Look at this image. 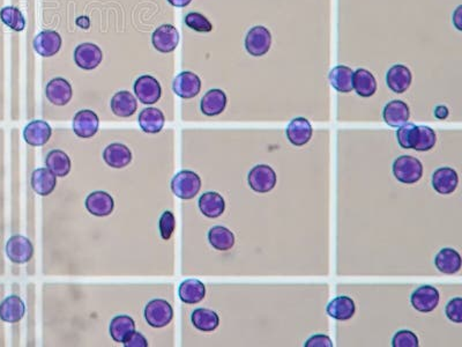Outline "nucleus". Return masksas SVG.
I'll list each match as a JSON object with an SVG mask.
<instances>
[{"label": "nucleus", "instance_id": "obj_31", "mask_svg": "<svg viewBox=\"0 0 462 347\" xmlns=\"http://www.w3.org/2000/svg\"><path fill=\"white\" fill-rule=\"evenodd\" d=\"M135 331V319L128 315H118L112 319L109 332L116 343L124 344Z\"/></svg>", "mask_w": 462, "mask_h": 347}, {"label": "nucleus", "instance_id": "obj_20", "mask_svg": "<svg viewBox=\"0 0 462 347\" xmlns=\"http://www.w3.org/2000/svg\"><path fill=\"white\" fill-rule=\"evenodd\" d=\"M411 69L407 66L397 64L391 67L386 73V83L393 93L404 94L411 87Z\"/></svg>", "mask_w": 462, "mask_h": 347}, {"label": "nucleus", "instance_id": "obj_15", "mask_svg": "<svg viewBox=\"0 0 462 347\" xmlns=\"http://www.w3.org/2000/svg\"><path fill=\"white\" fill-rule=\"evenodd\" d=\"M85 206L90 214L103 218L110 215L114 211V201L111 194L105 191H95L86 198Z\"/></svg>", "mask_w": 462, "mask_h": 347}, {"label": "nucleus", "instance_id": "obj_23", "mask_svg": "<svg viewBox=\"0 0 462 347\" xmlns=\"http://www.w3.org/2000/svg\"><path fill=\"white\" fill-rule=\"evenodd\" d=\"M111 111L117 117L128 118L135 114L138 103L133 94L128 90H121L114 94L110 102Z\"/></svg>", "mask_w": 462, "mask_h": 347}, {"label": "nucleus", "instance_id": "obj_7", "mask_svg": "<svg viewBox=\"0 0 462 347\" xmlns=\"http://www.w3.org/2000/svg\"><path fill=\"white\" fill-rule=\"evenodd\" d=\"M6 255L13 263H28L34 255V246L26 236L13 235L7 241Z\"/></svg>", "mask_w": 462, "mask_h": 347}, {"label": "nucleus", "instance_id": "obj_47", "mask_svg": "<svg viewBox=\"0 0 462 347\" xmlns=\"http://www.w3.org/2000/svg\"><path fill=\"white\" fill-rule=\"evenodd\" d=\"M462 6L460 5L458 8H456V12L453 13V24H454V26H456V29L458 31H462V24H461V21H462Z\"/></svg>", "mask_w": 462, "mask_h": 347}, {"label": "nucleus", "instance_id": "obj_42", "mask_svg": "<svg viewBox=\"0 0 462 347\" xmlns=\"http://www.w3.org/2000/svg\"><path fill=\"white\" fill-rule=\"evenodd\" d=\"M392 346L393 347H418V338L413 331L409 330H400L394 335L392 339Z\"/></svg>", "mask_w": 462, "mask_h": 347}, {"label": "nucleus", "instance_id": "obj_18", "mask_svg": "<svg viewBox=\"0 0 462 347\" xmlns=\"http://www.w3.org/2000/svg\"><path fill=\"white\" fill-rule=\"evenodd\" d=\"M459 176L453 168L442 167L432 174V187L439 194H451L456 190Z\"/></svg>", "mask_w": 462, "mask_h": 347}, {"label": "nucleus", "instance_id": "obj_12", "mask_svg": "<svg viewBox=\"0 0 462 347\" xmlns=\"http://www.w3.org/2000/svg\"><path fill=\"white\" fill-rule=\"evenodd\" d=\"M103 59V53L100 46L94 43H83L74 50V62L80 69L90 71L96 69Z\"/></svg>", "mask_w": 462, "mask_h": 347}, {"label": "nucleus", "instance_id": "obj_4", "mask_svg": "<svg viewBox=\"0 0 462 347\" xmlns=\"http://www.w3.org/2000/svg\"><path fill=\"white\" fill-rule=\"evenodd\" d=\"M248 185L258 194H267L275 187L277 182L275 170L267 164L253 167L248 175Z\"/></svg>", "mask_w": 462, "mask_h": 347}, {"label": "nucleus", "instance_id": "obj_40", "mask_svg": "<svg viewBox=\"0 0 462 347\" xmlns=\"http://www.w3.org/2000/svg\"><path fill=\"white\" fill-rule=\"evenodd\" d=\"M184 21H185L187 27L198 31V33H209V31H213L211 21L208 20L207 17L203 15V14L198 13V12H191V13L187 14Z\"/></svg>", "mask_w": 462, "mask_h": 347}, {"label": "nucleus", "instance_id": "obj_5", "mask_svg": "<svg viewBox=\"0 0 462 347\" xmlns=\"http://www.w3.org/2000/svg\"><path fill=\"white\" fill-rule=\"evenodd\" d=\"M272 45L271 31L264 26L251 28L245 37V49L253 57H262L269 51Z\"/></svg>", "mask_w": 462, "mask_h": 347}, {"label": "nucleus", "instance_id": "obj_28", "mask_svg": "<svg viewBox=\"0 0 462 347\" xmlns=\"http://www.w3.org/2000/svg\"><path fill=\"white\" fill-rule=\"evenodd\" d=\"M57 185V176L48 168H38L31 174V187L36 194L46 197L55 191Z\"/></svg>", "mask_w": 462, "mask_h": 347}, {"label": "nucleus", "instance_id": "obj_14", "mask_svg": "<svg viewBox=\"0 0 462 347\" xmlns=\"http://www.w3.org/2000/svg\"><path fill=\"white\" fill-rule=\"evenodd\" d=\"M45 95L52 104L62 107L72 100V86L64 78H55L46 85Z\"/></svg>", "mask_w": 462, "mask_h": 347}, {"label": "nucleus", "instance_id": "obj_35", "mask_svg": "<svg viewBox=\"0 0 462 347\" xmlns=\"http://www.w3.org/2000/svg\"><path fill=\"white\" fill-rule=\"evenodd\" d=\"M191 321L194 328L203 332H212L220 325V317L218 314L207 308H198L192 312Z\"/></svg>", "mask_w": 462, "mask_h": 347}, {"label": "nucleus", "instance_id": "obj_45", "mask_svg": "<svg viewBox=\"0 0 462 347\" xmlns=\"http://www.w3.org/2000/svg\"><path fill=\"white\" fill-rule=\"evenodd\" d=\"M125 347H147L148 346V341L146 339L145 336H142V333L135 332L132 333L130 338H128L124 343Z\"/></svg>", "mask_w": 462, "mask_h": 347}, {"label": "nucleus", "instance_id": "obj_30", "mask_svg": "<svg viewBox=\"0 0 462 347\" xmlns=\"http://www.w3.org/2000/svg\"><path fill=\"white\" fill-rule=\"evenodd\" d=\"M435 265L442 273H458L461 270V256L452 248H443L436 255Z\"/></svg>", "mask_w": 462, "mask_h": 347}, {"label": "nucleus", "instance_id": "obj_46", "mask_svg": "<svg viewBox=\"0 0 462 347\" xmlns=\"http://www.w3.org/2000/svg\"><path fill=\"white\" fill-rule=\"evenodd\" d=\"M434 114H435L436 118H438V119H442L443 121V119H446V118L449 117L450 111L445 105H438V107H436Z\"/></svg>", "mask_w": 462, "mask_h": 347}, {"label": "nucleus", "instance_id": "obj_44", "mask_svg": "<svg viewBox=\"0 0 462 347\" xmlns=\"http://www.w3.org/2000/svg\"><path fill=\"white\" fill-rule=\"evenodd\" d=\"M304 347H333L331 338L326 335H314L304 343Z\"/></svg>", "mask_w": 462, "mask_h": 347}, {"label": "nucleus", "instance_id": "obj_29", "mask_svg": "<svg viewBox=\"0 0 462 347\" xmlns=\"http://www.w3.org/2000/svg\"><path fill=\"white\" fill-rule=\"evenodd\" d=\"M178 295L184 303L197 305L206 296V287L203 281L198 279H187L180 285Z\"/></svg>", "mask_w": 462, "mask_h": 347}, {"label": "nucleus", "instance_id": "obj_16", "mask_svg": "<svg viewBox=\"0 0 462 347\" xmlns=\"http://www.w3.org/2000/svg\"><path fill=\"white\" fill-rule=\"evenodd\" d=\"M33 44L38 55L48 58L58 53L62 48V36L55 31H42L35 37Z\"/></svg>", "mask_w": 462, "mask_h": 347}, {"label": "nucleus", "instance_id": "obj_38", "mask_svg": "<svg viewBox=\"0 0 462 347\" xmlns=\"http://www.w3.org/2000/svg\"><path fill=\"white\" fill-rule=\"evenodd\" d=\"M0 19L12 31H22L26 27L24 14L17 7L6 6L0 10Z\"/></svg>", "mask_w": 462, "mask_h": 347}, {"label": "nucleus", "instance_id": "obj_3", "mask_svg": "<svg viewBox=\"0 0 462 347\" xmlns=\"http://www.w3.org/2000/svg\"><path fill=\"white\" fill-rule=\"evenodd\" d=\"M146 322L156 329H161L171 323L173 319V305L163 298H155L147 303L144 312Z\"/></svg>", "mask_w": 462, "mask_h": 347}, {"label": "nucleus", "instance_id": "obj_27", "mask_svg": "<svg viewBox=\"0 0 462 347\" xmlns=\"http://www.w3.org/2000/svg\"><path fill=\"white\" fill-rule=\"evenodd\" d=\"M199 208H200L201 213L209 219H216L221 217L225 213V201L222 197L221 194L215 192V191H209V192H205L200 198H199Z\"/></svg>", "mask_w": 462, "mask_h": 347}, {"label": "nucleus", "instance_id": "obj_33", "mask_svg": "<svg viewBox=\"0 0 462 347\" xmlns=\"http://www.w3.org/2000/svg\"><path fill=\"white\" fill-rule=\"evenodd\" d=\"M352 87L359 96L371 97L377 92V80L368 69H359L354 72Z\"/></svg>", "mask_w": 462, "mask_h": 347}, {"label": "nucleus", "instance_id": "obj_6", "mask_svg": "<svg viewBox=\"0 0 462 347\" xmlns=\"http://www.w3.org/2000/svg\"><path fill=\"white\" fill-rule=\"evenodd\" d=\"M135 96L142 104H154L161 99L162 88L157 79L152 76H139L135 80Z\"/></svg>", "mask_w": 462, "mask_h": 347}, {"label": "nucleus", "instance_id": "obj_2", "mask_svg": "<svg viewBox=\"0 0 462 347\" xmlns=\"http://www.w3.org/2000/svg\"><path fill=\"white\" fill-rule=\"evenodd\" d=\"M393 175L401 183H418L423 176V164L414 156H399L393 162Z\"/></svg>", "mask_w": 462, "mask_h": 347}, {"label": "nucleus", "instance_id": "obj_37", "mask_svg": "<svg viewBox=\"0 0 462 347\" xmlns=\"http://www.w3.org/2000/svg\"><path fill=\"white\" fill-rule=\"evenodd\" d=\"M418 135H420L418 125L407 123L397 130V142L404 149H414L418 142Z\"/></svg>", "mask_w": 462, "mask_h": 347}, {"label": "nucleus", "instance_id": "obj_48", "mask_svg": "<svg viewBox=\"0 0 462 347\" xmlns=\"http://www.w3.org/2000/svg\"><path fill=\"white\" fill-rule=\"evenodd\" d=\"M76 24L83 29H88L90 27V20L87 17H80L76 19Z\"/></svg>", "mask_w": 462, "mask_h": 347}, {"label": "nucleus", "instance_id": "obj_21", "mask_svg": "<svg viewBox=\"0 0 462 347\" xmlns=\"http://www.w3.org/2000/svg\"><path fill=\"white\" fill-rule=\"evenodd\" d=\"M103 160L111 168L121 169L131 163V149L124 144L114 142L104 149Z\"/></svg>", "mask_w": 462, "mask_h": 347}, {"label": "nucleus", "instance_id": "obj_8", "mask_svg": "<svg viewBox=\"0 0 462 347\" xmlns=\"http://www.w3.org/2000/svg\"><path fill=\"white\" fill-rule=\"evenodd\" d=\"M73 131L83 139L92 138L100 128V118L93 110L85 109L76 112L73 118Z\"/></svg>", "mask_w": 462, "mask_h": 347}, {"label": "nucleus", "instance_id": "obj_24", "mask_svg": "<svg viewBox=\"0 0 462 347\" xmlns=\"http://www.w3.org/2000/svg\"><path fill=\"white\" fill-rule=\"evenodd\" d=\"M26 305L17 295H10L0 303V319L6 323H17L24 319Z\"/></svg>", "mask_w": 462, "mask_h": 347}, {"label": "nucleus", "instance_id": "obj_11", "mask_svg": "<svg viewBox=\"0 0 462 347\" xmlns=\"http://www.w3.org/2000/svg\"><path fill=\"white\" fill-rule=\"evenodd\" d=\"M173 90L176 95L182 99H185V100L194 99L200 93V78L196 73L190 72V71L180 72L173 80Z\"/></svg>", "mask_w": 462, "mask_h": 347}, {"label": "nucleus", "instance_id": "obj_10", "mask_svg": "<svg viewBox=\"0 0 462 347\" xmlns=\"http://www.w3.org/2000/svg\"><path fill=\"white\" fill-rule=\"evenodd\" d=\"M152 43L157 51L170 53L180 43V33L173 24H162L153 33Z\"/></svg>", "mask_w": 462, "mask_h": 347}, {"label": "nucleus", "instance_id": "obj_36", "mask_svg": "<svg viewBox=\"0 0 462 347\" xmlns=\"http://www.w3.org/2000/svg\"><path fill=\"white\" fill-rule=\"evenodd\" d=\"M208 241L215 250L227 251L234 246V232L225 226H214L208 232Z\"/></svg>", "mask_w": 462, "mask_h": 347}, {"label": "nucleus", "instance_id": "obj_39", "mask_svg": "<svg viewBox=\"0 0 462 347\" xmlns=\"http://www.w3.org/2000/svg\"><path fill=\"white\" fill-rule=\"evenodd\" d=\"M418 128H420V135H418V142L414 149L418 152H428L435 147L436 142H437L435 130H432L429 126H425V125H418Z\"/></svg>", "mask_w": 462, "mask_h": 347}, {"label": "nucleus", "instance_id": "obj_32", "mask_svg": "<svg viewBox=\"0 0 462 347\" xmlns=\"http://www.w3.org/2000/svg\"><path fill=\"white\" fill-rule=\"evenodd\" d=\"M352 76L354 71L350 67L345 65L335 66L328 74V79L331 83L332 87L339 93H350L354 87H352Z\"/></svg>", "mask_w": 462, "mask_h": 347}, {"label": "nucleus", "instance_id": "obj_17", "mask_svg": "<svg viewBox=\"0 0 462 347\" xmlns=\"http://www.w3.org/2000/svg\"><path fill=\"white\" fill-rule=\"evenodd\" d=\"M409 117H411V110L408 104L404 101H391L384 108V121L391 128H400L402 125L407 124Z\"/></svg>", "mask_w": 462, "mask_h": 347}, {"label": "nucleus", "instance_id": "obj_49", "mask_svg": "<svg viewBox=\"0 0 462 347\" xmlns=\"http://www.w3.org/2000/svg\"><path fill=\"white\" fill-rule=\"evenodd\" d=\"M170 5H173L175 7H187L190 5L192 0H168Z\"/></svg>", "mask_w": 462, "mask_h": 347}, {"label": "nucleus", "instance_id": "obj_19", "mask_svg": "<svg viewBox=\"0 0 462 347\" xmlns=\"http://www.w3.org/2000/svg\"><path fill=\"white\" fill-rule=\"evenodd\" d=\"M51 126L41 119L31 121L29 124L26 125L24 130V142L34 147L45 145L51 138Z\"/></svg>", "mask_w": 462, "mask_h": 347}, {"label": "nucleus", "instance_id": "obj_9", "mask_svg": "<svg viewBox=\"0 0 462 347\" xmlns=\"http://www.w3.org/2000/svg\"><path fill=\"white\" fill-rule=\"evenodd\" d=\"M440 295L437 288L425 285L413 291L411 296V305L420 312H431L439 305Z\"/></svg>", "mask_w": 462, "mask_h": 347}, {"label": "nucleus", "instance_id": "obj_1", "mask_svg": "<svg viewBox=\"0 0 462 347\" xmlns=\"http://www.w3.org/2000/svg\"><path fill=\"white\" fill-rule=\"evenodd\" d=\"M170 187L177 197L189 201L200 192L201 178L192 170H182L173 176Z\"/></svg>", "mask_w": 462, "mask_h": 347}, {"label": "nucleus", "instance_id": "obj_41", "mask_svg": "<svg viewBox=\"0 0 462 347\" xmlns=\"http://www.w3.org/2000/svg\"><path fill=\"white\" fill-rule=\"evenodd\" d=\"M176 228V219L173 212H163L159 221L160 235L164 241L171 239Z\"/></svg>", "mask_w": 462, "mask_h": 347}, {"label": "nucleus", "instance_id": "obj_34", "mask_svg": "<svg viewBox=\"0 0 462 347\" xmlns=\"http://www.w3.org/2000/svg\"><path fill=\"white\" fill-rule=\"evenodd\" d=\"M45 166L51 173L55 174V176L65 177L71 171L72 162L64 151L53 149L51 152H49L45 158Z\"/></svg>", "mask_w": 462, "mask_h": 347}, {"label": "nucleus", "instance_id": "obj_26", "mask_svg": "<svg viewBox=\"0 0 462 347\" xmlns=\"http://www.w3.org/2000/svg\"><path fill=\"white\" fill-rule=\"evenodd\" d=\"M138 121L142 131L155 135L162 131L166 117L157 108H146L139 114Z\"/></svg>", "mask_w": 462, "mask_h": 347}, {"label": "nucleus", "instance_id": "obj_22", "mask_svg": "<svg viewBox=\"0 0 462 347\" xmlns=\"http://www.w3.org/2000/svg\"><path fill=\"white\" fill-rule=\"evenodd\" d=\"M227 102H228V99H227L225 92L215 88V90H208L207 93L205 94L204 97L201 99L200 109L203 114L209 116V117H214L225 110Z\"/></svg>", "mask_w": 462, "mask_h": 347}, {"label": "nucleus", "instance_id": "obj_43", "mask_svg": "<svg viewBox=\"0 0 462 347\" xmlns=\"http://www.w3.org/2000/svg\"><path fill=\"white\" fill-rule=\"evenodd\" d=\"M446 316L454 323L462 322V298H452L446 305Z\"/></svg>", "mask_w": 462, "mask_h": 347}, {"label": "nucleus", "instance_id": "obj_25", "mask_svg": "<svg viewBox=\"0 0 462 347\" xmlns=\"http://www.w3.org/2000/svg\"><path fill=\"white\" fill-rule=\"evenodd\" d=\"M326 312L330 317L336 319V321H348L355 315V302L352 298L345 296V295L336 296L328 303Z\"/></svg>", "mask_w": 462, "mask_h": 347}, {"label": "nucleus", "instance_id": "obj_13", "mask_svg": "<svg viewBox=\"0 0 462 347\" xmlns=\"http://www.w3.org/2000/svg\"><path fill=\"white\" fill-rule=\"evenodd\" d=\"M286 138L293 146L307 145L314 135V128L307 118L296 117L290 121L286 130Z\"/></svg>", "mask_w": 462, "mask_h": 347}]
</instances>
